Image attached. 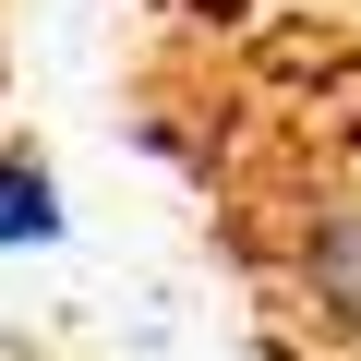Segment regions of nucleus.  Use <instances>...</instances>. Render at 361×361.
Instances as JSON below:
<instances>
[{"mask_svg": "<svg viewBox=\"0 0 361 361\" xmlns=\"http://www.w3.org/2000/svg\"><path fill=\"white\" fill-rule=\"evenodd\" d=\"M49 229H61L49 169H37V157H13V169H0V241H49Z\"/></svg>", "mask_w": 361, "mask_h": 361, "instance_id": "obj_1", "label": "nucleus"}]
</instances>
